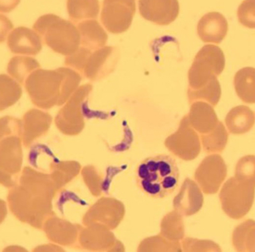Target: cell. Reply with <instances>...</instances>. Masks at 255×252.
<instances>
[{"label":"cell","instance_id":"obj_1","mask_svg":"<svg viewBox=\"0 0 255 252\" xmlns=\"http://www.w3.org/2000/svg\"><path fill=\"white\" fill-rule=\"evenodd\" d=\"M135 181L148 197L164 198L171 194L179 183L177 163L170 155L146 158L137 165Z\"/></svg>","mask_w":255,"mask_h":252},{"label":"cell","instance_id":"obj_2","mask_svg":"<svg viewBox=\"0 0 255 252\" xmlns=\"http://www.w3.org/2000/svg\"><path fill=\"white\" fill-rule=\"evenodd\" d=\"M33 28L48 47L60 54L73 55L80 48L81 36L78 28L70 21L58 16H42L34 23Z\"/></svg>","mask_w":255,"mask_h":252},{"label":"cell","instance_id":"obj_3","mask_svg":"<svg viewBox=\"0 0 255 252\" xmlns=\"http://www.w3.org/2000/svg\"><path fill=\"white\" fill-rule=\"evenodd\" d=\"M255 179L231 177L220 192V200L225 214L239 220L247 215L255 200Z\"/></svg>","mask_w":255,"mask_h":252},{"label":"cell","instance_id":"obj_4","mask_svg":"<svg viewBox=\"0 0 255 252\" xmlns=\"http://www.w3.org/2000/svg\"><path fill=\"white\" fill-rule=\"evenodd\" d=\"M225 67V58L221 48L208 44L195 56L189 71V85L192 90H199L207 84L211 78H217Z\"/></svg>","mask_w":255,"mask_h":252},{"label":"cell","instance_id":"obj_5","mask_svg":"<svg viewBox=\"0 0 255 252\" xmlns=\"http://www.w3.org/2000/svg\"><path fill=\"white\" fill-rule=\"evenodd\" d=\"M165 145L173 155L185 161H191L199 156L201 150L200 136L191 127L188 115L180 121L177 131L166 139Z\"/></svg>","mask_w":255,"mask_h":252},{"label":"cell","instance_id":"obj_6","mask_svg":"<svg viewBox=\"0 0 255 252\" xmlns=\"http://www.w3.org/2000/svg\"><path fill=\"white\" fill-rule=\"evenodd\" d=\"M227 177V166L220 155H208L195 170L194 177L202 192L215 194Z\"/></svg>","mask_w":255,"mask_h":252},{"label":"cell","instance_id":"obj_7","mask_svg":"<svg viewBox=\"0 0 255 252\" xmlns=\"http://www.w3.org/2000/svg\"><path fill=\"white\" fill-rule=\"evenodd\" d=\"M135 13L134 1L106 0L103 3L101 20L108 32L119 34L130 28Z\"/></svg>","mask_w":255,"mask_h":252},{"label":"cell","instance_id":"obj_8","mask_svg":"<svg viewBox=\"0 0 255 252\" xmlns=\"http://www.w3.org/2000/svg\"><path fill=\"white\" fill-rule=\"evenodd\" d=\"M140 15L158 25H168L176 19L180 12V3L171 0H148L138 2Z\"/></svg>","mask_w":255,"mask_h":252},{"label":"cell","instance_id":"obj_9","mask_svg":"<svg viewBox=\"0 0 255 252\" xmlns=\"http://www.w3.org/2000/svg\"><path fill=\"white\" fill-rule=\"evenodd\" d=\"M119 53L114 47H103L94 51L88 57L84 74L91 80H98L108 75L115 68L118 63Z\"/></svg>","mask_w":255,"mask_h":252},{"label":"cell","instance_id":"obj_10","mask_svg":"<svg viewBox=\"0 0 255 252\" xmlns=\"http://www.w3.org/2000/svg\"><path fill=\"white\" fill-rule=\"evenodd\" d=\"M203 204L204 196L200 187L195 181L186 178L174 199V208L180 214L188 217L200 212Z\"/></svg>","mask_w":255,"mask_h":252},{"label":"cell","instance_id":"obj_11","mask_svg":"<svg viewBox=\"0 0 255 252\" xmlns=\"http://www.w3.org/2000/svg\"><path fill=\"white\" fill-rule=\"evenodd\" d=\"M228 30L227 20L219 12L206 13L198 23V35L204 43L219 44L227 35Z\"/></svg>","mask_w":255,"mask_h":252},{"label":"cell","instance_id":"obj_12","mask_svg":"<svg viewBox=\"0 0 255 252\" xmlns=\"http://www.w3.org/2000/svg\"><path fill=\"white\" fill-rule=\"evenodd\" d=\"M92 90V85H87L81 86L77 92L71 98L70 101L66 105V107L63 110V115L66 121L64 127L65 130L63 132L67 135H78L84 128V121L82 117V111H81V102L83 99L89 94Z\"/></svg>","mask_w":255,"mask_h":252},{"label":"cell","instance_id":"obj_13","mask_svg":"<svg viewBox=\"0 0 255 252\" xmlns=\"http://www.w3.org/2000/svg\"><path fill=\"white\" fill-rule=\"evenodd\" d=\"M8 46L14 53L37 54L42 49V38L35 31L18 27L9 34Z\"/></svg>","mask_w":255,"mask_h":252},{"label":"cell","instance_id":"obj_14","mask_svg":"<svg viewBox=\"0 0 255 252\" xmlns=\"http://www.w3.org/2000/svg\"><path fill=\"white\" fill-rule=\"evenodd\" d=\"M187 115L191 127L200 135L212 131L219 122L214 107L203 100L193 102Z\"/></svg>","mask_w":255,"mask_h":252},{"label":"cell","instance_id":"obj_15","mask_svg":"<svg viewBox=\"0 0 255 252\" xmlns=\"http://www.w3.org/2000/svg\"><path fill=\"white\" fill-rule=\"evenodd\" d=\"M78 29L81 36V45L83 48L94 52L105 47L108 34L98 21H83L78 23Z\"/></svg>","mask_w":255,"mask_h":252},{"label":"cell","instance_id":"obj_16","mask_svg":"<svg viewBox=\"0 0 255 252\" xmlns=\"http://www.w3.org/2000/svg\"><path fill=\"white\" fill-rule=\"evenodd\" d=\"M255 112L246 105L233 108L225 117L228 130L233 135H244L255 125Z\"/></svg>","mask_w":255,"mask_h":252},{"label":"cell","instance_id":"obj_17","mask_svg":"<svg viewBox=\"0 0 255 252\" xmlns=\"http://www.w3.org/2000/svg\"><path fill=\"white\" fill-rule=\"evenodd\" d=\"M238 96L245 103L255 102V70L253 68H245L239 71L234 80Z\"/></svg>","mask_w":255,"mask_h":252},{"label":"cell","instance_id":"obj_18","mask_svg":"<svg viewBox=\"0 0 255 252\" xmlns=\"http://www.w3.org/2000/svg\"><path fill=\"white\" fill-rule=\"evenodd\" d=\"M255 221L247 220L233 232V245L240 252H255Z\"/></svg>","mask_w":255,"mask_h":252},{"label":"cell","instance_id":"obj_19","mask_svg":"<svg viewBox=\"0 0 255 252\" xmlns=\"http://www.w3.org/2000/svg\"><path fill=\"white\" fill-rule=\"evenodd\" d=\"M228 140L229 133L220 120L212 131L201 135L203 150L207 154L223 152L227 145Z\"/></svg>","mask_w":255,"mask_h":252},{"label":"cell","instance_id":"obj_20","mask_svg":"<svg viewBox=\"0 0 255 252\" xmlns=\"http://www.w3.org/2000/svg\"><path fill=\"white\" fill-rule=\"evenodd\" d=\"M221 97V86L217 78H211L207 84L199 90L188 89V98L190 104L197 100H205L210 105L216 106Z\"/></svg>","mask_w":255,"mask_h":252},{"label":"cell","instance_id":"obj_21","mask_svg":"<svg viewBox=\"0 0 255 252\" xmlns=\"http://www.w3.org/2000/svg\"><path fill=\"white\" fill-rule=\"evenodd\" d=\"M68 11L75 23L87 18H97L100 10L98 1H68Z\"/></svg>","mask_w":255,"mask_h":252},{"label":"cell","instance_id":"obj_22","mask_svg":"<svg viewBox=\"0 0 255 252\" xmlns=\"http://www.w3.org/2000/svg\"><path fill=\"white\" fill-rule=\"evenodd\" d=\"M255 2L244 1L238 9V18L240 23L247 28H254L255 23Z\"/></svg>","mask_w":255,"mask_h":252},{"label":"cell","instance_id":"obj_23","mask_svg":"<svg viewBox=\"0 0 255 252\" xmlns=\"http://www.w3.org/2000/svg\"><path fill=\"white\" fill-rule=\"evenodd\" d=\"M255 158L254 155L243 157L235 168V177L255 179Z\"/></svg>","mask_w":255,"mask_h":252},{"label":"cell","instance_id":"obj_24","mask_svg":"<svg viewBox=\"0 0 255 252\" xmlns=\"http://www.w3.org/2000/svg\"><path fill=\"white\" fill-rule=\"evenodd\" d=\"M193 247L190 250V252H194L195 247H199L197 252H221V248L215 242L211 241H200V240L193 239V238H186L184 241V247Z\"/></svg>","mask_w":255,"mask_h":252},{"label":"cell","instance_id":"obj_25","mask_svg":"<svg viewBox=\"0 0 255 252\" xmlns=\"http://www.w3.org/2000/svg\"><path fill=\"white\" fill-rule=\"evenodd\" d=\"M83 177L85 180L86 183L88 184V187H93V194L98 196L100 194V190H98L99 187V181H100V176L96 172V169L92 166L85 167L83 170Z\"/></svg>","mask_w":255,"mask_h":252}]
</instances>
